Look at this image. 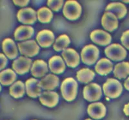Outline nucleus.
<instances>
[{
  "label": "nucleus",
  "instance_id": "1",
  "mask_svg": "<svg viewBox=\"0 0 129 120\" xmlns=\"http://www.w3.org/2000/svg\"><path fill=\"white\" fill-rule=\"evenodd\" d=\"M61 91L64 100L68 101H73L77 96L78 83L73 78H67L62 82Z\"/></svg>",
  "mask_w": 129,
  "mask_h": 120
},
{
  "label": "nucleus",
  "instance_id": "2",
  "mask_svg": "<svg viewBox=\"0 0 129 120\" xmlns=\"http://www.w3.org/2000/svg\"><path fill=\"white\" fill-rule=\"evenodd\" d=\"M103 89L105 94L110 98L119 97L123 91L121 82L114 78H109L103 84Z\"/></svg>",
  "mask_w": 129,
  "mask_h": 120
},
{
  "label": "nucleus",
  "instance_id": "3",
  "mask_svg": "<svg viewBox=\"0 0 129 120\" xmlns=\"http://www.w3.org/2000/svg\"><path fill=\"white\" fill-rule=\"evenodd\" d=\"M100 55V51L95 46L88 44L83 48L81 57L84 64L87 65H92L98 60Z\"/></svg>",
  "mask_w": 129,
  "mask_h": 120
},
{
  "label": "nucleus",
  "instance_id": "4",
  "mask_svg": "<svg viewBox=\"0 0 129 120\" xmlns=\"http://www.w3.org/2000/svg\"><path fill=\"white\" fill-rule=\"evenodd\" d=\"M63 12L67 19L71 21L76 20L81 14V7L76 1H67L64 4Z\"/></svg>",
  "mask_w": 129,
  "mask_h": 120
},
{
  "label": "nucleus",
  "instance_id": "5",
  "mask_svg": "<svg viewBox=\"0 0 129 120\" xmlns=\"http://www.w3.org/2000/svg\"><path fill=\"white\" fill-rule=\"evenodd\" d=\"M107 57L113 61H121L126 58V51L119 44H112L107 46L105 50Z\"/></svg>",
  "mask_w": 129,
  "mask_h": 120
},
{
  "label": "nucleus",
  "instance_id": "6",
  "mask_svg": "<svg viewBox=\"0 0 129 120\" xmlns=\"http://www.w3.org/2000/svg\"><path fill=\"white\" fill-rule=\"evenodd\" d=\"M18 48L21 54L26 57H32L38 55L40 51V47L34 40H29L18 43Z\"/></svg>",
  "mask_w": 129,
  "mask_h": 120
},
{
  "label": "nucleus",
  "instance_id": "7",
  "mask_svg": "<svg viewBox=\"0 0 129 120\" xmlns=\"http://www.w3.org/2000/svg\"><path fill=\"white\" fill-rule=\"evenodd\" d=\"M102 95V90L98 84L92 83L85 86L83 89V96L88 101H95L100 99Z\"/></svg>",
  "mask_w": 129,
  "mask_h": 120
},
{
  "label": "nucleus",
  "instance_id": "8",
  "mask_svg": "<svg viewBox=\"0 0 129 120\" xmlns=\"http://www.w3.org/2000/svg\"><path fill=\"white\" fill-rule=\"evenodd\" d=\"M17 18L19 22L25 25H32L36 21L37 14L34 9L25 8L20 9L17 14Z\"/></svg>",
  "mask_w": 129,
  "mask_h": 120
},
{
  "label": "nucleus",
  "instance_id": "9",
  "mask_svg": "<svg viewBox=\"0 0 129 120\" xmlns=\"http://www.w3.org/2000/svg\"><path fill=\"white\" fill-rule=\"evenodd\" d=\"M32 65V60L26 57H19L14 60L12 67L19 75H24L29 71Z\"/></svg>",
  "mask_w": 129,
  "mask_h": 120
},
{
  "label": "nucleus",
  "instance_id": "10",
  "mask_svg": "<svg viewBox=\"0 0 129 120\" xmlns=\"http://www.w3.org/2000/svg\"><path fill=\"white\" fill-rule=\"evenodd\" d=\"M90 37L94 43L101 46L109 45L112 41L111 35L102 30H95L92 31Z\"/></svg>",
  "mask_w": 129,
  "mask_h": 120
},
{
  "label": "nucleus",
  "instance_id": "11",
  "mask_svg": "<svg viewBox=\"0 0 129 120\" xmlns=\"http://www.w3.org/2000/svg\"><path fill=\"white\" fill-rule=\"evenodd\" d=\"M26 93L28 96L31 98H38L41 96L42 93V88L38 81L34 78H30L25 82Z\"/></svg>",
  "mask_w": 129,
  "mask_h": 120
},
{
  "label": "nucleus",
  "instance_id": "12",
  "mask_svg": "<svg viewBox=\"0 0 129 120\" xmlns=\"http://www.w3.org/2000/svg\"><path fill=\"white\" fill-rule=\"evenodd\" d=\"M87 112L88 115L93 119H100L105 117L107 109L103 103L95 102L90 104L87 108Z\"/></svg>",
  "mask_w": 129,
  "mask_h": 120
},
{
  "label": "nucleus",
  "instance_id": "13",
  "mask_svg": "<svg viewBox=\"0 0 129 120\" xmlns=\"http://www.w3.org/2000/svg\"><path fill=\"white\" fill-rule=\"evenodd\" d=\"M54 33L49 30H42L38 34L36 40L39 45L43 48L49 47L54 42Z\"/></svg>",
  "mask_w": 129,
  "mask_h": 120
},
{
  "label": "nucleus",
  "instance_id": "14",
  "mask_svg": "<svg viewBox=\"0 0 129 120\" xmlns=\"http://www.w3.org/2000/svg\"><path fill=\"white\" fill-rule=\"evenodd\" d=\"M58 94L54 91H44L40 96V101L42 105L48 107H54L59 101Z\"/></svg>",
  "mask_w": 129,
  "mask_h": 120
},
{
  "label": "nucleus",
  "instance_id": "15",
  "mask_svg": "<svg viewBox=\"0 0 129 120\" xmlns=\"http://www.w3.org/2000/svg\"><path fill=\"white\" fill-rule=\"evenodd\" d=\"M2 49L5 55L9 59H14L18 56V48L12 39L7 38L3 40Z\"/></svg>",
  "mask_w": 129,
  "mask_h": 120
},
{
  "label": "nucleus",
  "instance_id": "16",
  "mask_svg": "<svg viewBox=\"0 0 129 120\" xmlns=\"http://www.w3.org/2000/svg\"><path fill=\"white\" fill-rule=\"evenodd\" d=\"M62 56L68 66L71 67H76L79 64V55L76 51L74 49L68 48L63 50Z\"/></svg>",
  "mask_w": 129,
  "mask_h": 120
},
{
  "label": "nucleus",
  "instance_id": "17",
  "mask_svg": "<svg viewBox=\"0 0 129 120\" xmlns=\"http://www.w3.org/2000/svg\"><path fill=\"white\" fill-rule=\"evenodd\" d=\"M101 24L103 28L109 32H113L118 27V20L115 15L106 12L101 19Z\"/></svg>",
  "mask_w": 129,
  "mask_h": 120
},
{
  "label": "nucleus",
  "instance_id": "18",
  "mask_svg": "<svg viewBox=\"0 0 129 120\" xmlns=\"http://www.w3.org/2000/svg\"><path fill=\"white\" fill-rule=\"evenodd\" d=\"M49 69L55 74H61L65 70V64L61 57L55 55L51 57L48 61Z\"/></svg>",
  "mask_w": 129,
  "mask_h": 120
},
{
  "label": "nucleus",
  "instance_id": "19",
  "mask_svg": "<svg viewBox=\"0 0 129 120\" xmlns=\"http://www.w3.org/2000/svg\"><path fill=\"white\" fill-rule=\"evenodd\" d=\"M48 71V66L44 60H36L32 64L31 67V73L36 78L44 76Z\"/></svg>",
  "mask_w": 129,
  "mask_h": 120
},
{
  "label": "nucleus",
  "instance_id": "20",
  "mask_svg": "<svg viewBox=\"0 0 129 120\" xmlns=\"http://www.w3.org/2000/svg\"><path fill=\"white\" fill-rule=\"evenodd\" d=\"M105 11L115 15L117 19L124 18L127 13L126 7L125 5L121 3H110L106 7Z\"/></svg>",
  "mask_w": 129,
  "mask_h": 120
},
{
  "label": "nucleus",
  "instance_id": "21",
  "mask_svg": "<svg viewBox=\"0 0 129 120\" xmlns=\"http://www.w3.org/2000/svg\"><path fill=\"white\" fill-rule=\"evenodd\" d=\"M34 28L30 26H20L14 32V38L16 41H25L34 35Z\"/></svg>",
  "mask_w": 129,
  "mask_h": 120
},
{
  "label": "nucleus",
  "instance_id": "22",
  "mask_svg": "<svg viewBox=\"0 0 129 120\" xmlns=\"http://www.w3.org/2000/svg\"><path fill=\"white\" fill-rule=\"evenodd\" d=\"M59 79L57 76L52 74H49L45 76L40 81V84L43 89L50 90L54 89L59 85Z\"/></svg>",
  "mask_w": 129,
  "mask_h": 120
},
{
  "label": "nucleus",
  "instance_id": "23",
  "mask_svg": "<svg viewBox=\"0 0 129 120\" xmlns=\"http://www.w3.org/2000/svg\"><path fill=\"white\" fill-rule=\"evenodd\" d=\"M113 69V64L107 59H101L97 62L95 66V71L100 75H107Z\"/></svg>",
  "mask_w": 129,
  "mask_h": 120
},
{
  "label": "nucleus",
  "instance_id": "24",
  "mask_svg": "<svg viewBox=\"0 0 129 120\" xmlns=\"http://www.w3.org/2000/svg\"><path fill=\"white\" fill-rule=\"evenodd\" d=\"M16 74L11 69H7L0 72V83L3 85H10L14 83Z\"/></svg>",
  "mask_w": 129,
  "mask_h": 120
},
{
  "label": "nucleus",
  "instance_id": "25",
  "mask_svg": "<svg viewBox=\"0 0 129 120\" xmlns=\"http://www.w3.org/2000/svg\"><path fill=\"white\" fill-rule=\"evenodd\" d=\"M25 92V86L23 82L20 80L14 82L9 89L10 94L14 98H21Z\"/></svg>",
  "mask_w": 129,
  "mask_h": 120
},
{
  "label": "nucleus",
  "instance_id": "26",
  "mask_svg": "<svg viewBox=\"0 0 129 120\" xmlns=\"http://www.w3.org/2000/svg\"><path fill=\"white\" fill-rule=\"evenodd\" d=\"M114 74L119 79L125 78L129 75V62H123L117 64L114 69Z\"/></svg>",
  "mask_w": 129,
  "mask_h": 120
},
{
  "label": "nucleus",
  "instance_id": "27",
  "mask_svg": "<svg viewBox=\"0 0 129 120\" xmlns=\"http://www.w3.org/2000/svg\"><path fill=\"white\" fill-rule=\"evenodd\" d=\"M70 43H71V40L68 35L65 34L61 35L55 41L54 44L53 45V48L56 51L64 50H66Z\"/></svg>",
  "mask_w": 129,
  "mask_h": 120
},
{
  "label": "nucleus",
  "instance_id": "28",
  "mask_svg": "<svg viewBox=\"0 0 129 120\" xmlns=\"http://www.w3.org/2000/svg\"><path fill=\"white\" fill-rule=\"evenodd\" d=\"M94 76H95V73L88 68L80 69L77 73V78L79 82L82 83H87L91 82L94 79Z\"/></svg>",
  "mask_w": 129,
  "mask_h": 120
},
{
  "label": "nucleus",
  "instance_id": "29",
  "mask_svg": "<svg viewBox=\"0 0 129 120\" xmlns=\"http://www.w3.org/2000/svg\"><path fill=\"white\" fill-rule=\"evenodd\" d=\"M37 17L40 22L42 23H47L52 20L53 14L51 10L47 7H42L37 12Z\"/></svg>",
  "mask_w": 129,
  "mask_h": 120
},
{
  "label": "nucleus",
  "instance_id": "30",
  "mask_svg": "<svg viewBox=\"0 0 129 120\" xmlns=\"http://www.w3.org/2000/svg\"><path fill=\"white\" fill-rule=\"evenodd\" d=\"M63 5V1L62 0H58V1H52L49 0L47 2V5L50 8V9L54 11L57 12L61 9Z\"/></svg>",
  "mask_w": 129,
  "mask_h": 120
},
{
  "label": "nucleus",
  "instance_id": "31",
  "mask_svg": "<svg viewBox=\"0 0 129 120\" xmlns=\"http://www.w3.org/2000/svg\"><path fill=\"white\" fill-rule=\"evenodd\" d=\"M121 41L122 44L126 49L129 50V30L123 32L121 37Z\"/></svg>",
  "mask_w": 129,
  "mask_h": 120
},
{
  "label": "nucleus",
  "instance_id": "32",
  "mask_svg": "<svg viewBox=\"0 0 129 120\" xmlns=\"http://www.w3.org/2000/svg\"><path fill=\"white\" fill-rule=\"evenodd\" d=\"M7 58L3 53H0V71L4 69L7 64Z\"/></svg>",
  "mask_w": 129,
  "mask_h": 120
},
{
  "label": "nucleus",
  "instance_id": "33",
  "mask_svg": "<svg viewBox=\"0 0 129 120\" xmlns=\"http://www.w3.org/2000/svg\"><path fill=\"white\" fill-rule=\"evenodd\" d=\"M13 3H14L16 5L19 7H25L26 5H28V3H29V1L28 0H22V1H20V0H18V1H16V0H14Z\"/></svg>",
  "mask_w": 129,
  "mask_h": 120
},
{
  "label": "nucleus",
  "instance_id": "34",
  "mask_svg": "<svg viewBox=\"0 0 129 120\" xmlns=\"http://www.w3.org/2000/svg\"><path fill=\"white\" fill-rule=\"evenodd\" d=\"M123 112H124L125 115L129 116V103L125 105L124 108H123Z\"/></svg>",
  "mask_w": 129,
  "mask_h": 120
},
{
  "label": "nucleus",
  "instance_id": "35",
  "mask_svg": "<svg viewBox=\"0 0 129 120\" xmlns=\"http://www.w3.org/2000/svg\"><path fill=\"white\" fill-rule=\"evenodd\" d=\"M124 86H125V89L128 91H129V77L125 81V83H124Z\"/></svg>",
  "mask_w": 129,
  "mask_h": 120
},
{
  "label": "nucleus",
  "instance_id": "36",
  "mask_svg": "<svg viewBox=\"0 0 129 120\" xmlns=\"http://www.w3.org/2000/svg\"><path fill=\"white\" fill-rule=\"evenodd\" d=\"M1 90H2V86L0 85V91H1Z\"/></svg>",
  "mask_w": 129,
  "mask_h": 120
},
{
  "label": "nucleus",
  "instance_id": "37",
  "mask_svg": "<svg viewBox=\"0 0 129 120\" xmlns=\"http://www.w3.org/2000/svg\"><path fill=\"white\" fill-rule=\"evenodd\" d=\"M85 120H92V119H87Z\"/></svg>",
  "mask_w": 129,
  "mask_h": 120
}]
</instances>
